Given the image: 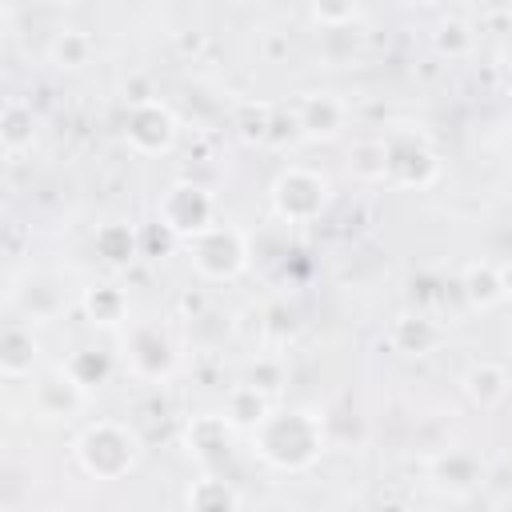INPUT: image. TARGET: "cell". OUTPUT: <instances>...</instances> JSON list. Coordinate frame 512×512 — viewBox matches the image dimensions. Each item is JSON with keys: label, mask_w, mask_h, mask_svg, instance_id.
<instances>
[{"label": "cell", "mask_w": 512, "mask_h": 512, "mask_svg": "<svg viewBox=\"0 0 512 512\" xmlns=\"http://www.w3.org/2000/svg\"><path fill=\"white\" fill-rule=\"evenodd\" d=\"M248 436H252V452L272 472H304L328 448L324 416L312 408H272Z\"/></svg>", "instance_id": "1"}, {"label": "cell", "mask_w": 512, "mask_h": 512, "mask_svg": "<svg viewBox=\"0 0 512 512\" xmlns=\"http://www.w3.org/2000/svg\"><path fill=\"white\" fill-rule=\"evenodd\" d=\"M72 456L88 480H124L144 456V440L124 420H92L76 432Z\"/></svg>", "instance_id": "2"}, {"label": "cell", "mask_w": 512, "mask_h": 512, "mask_svg": "<svg viewBox=\"0 0 512 512\" xmlns=\"http://www.w3.org/2000/svg\"><path fill=\"white\" fill-rule=\"evenodd\" d=\"M268 204L276 212V220L284 224H312L328 212L332 204V184L320 168L308 164H288L276 172L272 188H268Z\"/></svg>", "instance_id": "3"}, {"label": "cell", "mask_w": 512, "mask_h": 512, "mask_svg": "<svg viewBox=\"0 0 512 512\" xmlns=\"http://www.w3.org/2000/svg\"><path fill=\"white\" fill-rule=\"evenodd\" d=\"M184 252H188L192 272H196L200 280L224 284V280H236V276L248 268L252 244H248V232H244V228L216 220V224L204 228L200 236L184 240Z\"/></svg>", "instance_id": "4"}, {"label": "cell", "mask_w": 512, "mask_h": 512, "mask_svg": "<svg viewBox=\"0 0 512 512\" xmlns=\"http://www.w3.org/2000/svg\"><path fill=\"white\" fill-rule=\"evenodd\" d=\"M124 368L144 384H168L180 368V348L160 320L124 324Z\"/></svg>", "instance_id": "5"}, {"label": "cell", "mask_w": 512, "mask_h": 512, "mask_svg": "<svg viewBox=\"0 0 512 512\" xmlns=\"http://www.w3.org/2000/svg\"><path fill=\"white\" fill-rule=\"evenodd\" d=\"M156 224L172 236V240H192L204 228L216 224V196L204 184L192 180H172L160 196H156Z\"/></svg>", "instance_id": "6"}, {"label": "cell", "mask_w": 512, "mask_h": 512, "mask_svg": "<svg viewBox=\"0 0 512 512\" xmlns=\"http://www.w3.org/2000/svg\"><path fill=\"white\" fill-rule=\"evenodd\" d=\"M384 156H388L384 184H392V188H428L440 176V156L420 128L384 132Z\"/></svg>", "instance_id": "7"}, {"label": "cell", "mask_w": 512, "mask_h": 512, "mask_svg": "<svg viewBox=\"0 0 512 512\" xmlns=\"http://www.w3.org/2000/svg\"><path fill=\"white\" fill-rule=\"evenodd\" d=\"M176 136H180V124L172 116V108L156 96H140L128 104L124 112V144L136 152V156H164L176 148Z\"/></svg>", "instance_id": "8"}, {"label": "cell", "mask_w": 512, "mask_h": 512, "mask_svg": "<svg viewBox=\"0 0 512 512\" xmlns=\"http://www.w3.org/2000/svg\"><path fill=\"white\" fill-rule=\"evenodd\" d=\"M88 396H92V392L80 388V384L68 376L64 364H52V368H44V372L32 376L28 412H32L36 420H44V424H64V420H72V416L84 412Z\"/></svg>", "instance_id": "9"}, {"label": "cell", "mask_w": 512, "mask_h": 512, "mask_svg": "<svg viewBox=\"0 0 512 512\" xmlns=\"http://www.w3.org/2000/svg\"><path fill=\"white\" fill-rule=\"evenodd\" d=\"M424 476L432 488L440 492H452V496H468L472 488L484 484L488 476V464L476 448H440L424 460Z\"/></svg>", "instance_id": "10"}, {"label": "cell", "mask_w": 512, "mask_h": 512, "mask_svg": "<svg viewBox=\"0 0 512 512\" xmlns=\"http://www.w3.org/2000/svg\"><path fill=\"white\" fill-rule=\"evenodd\" d=\"M232 432L236 428L224 412H200L184 424V448L204 472H216L232 456Z\"/></svg>", "instance_id": "11"}, {"label": "cell", "mask_w": 512, "mask_h": 512, "mask_svg": "<svg viewBox=\"0 0 512 512\" xmlns=\"http://www.w3.org/2000/svg\"><path fill=\"white\" fill-rule=\"evenodd\" d=\"M304 140H336L348 128V104L336 92H304L292 100Z\"/></svg>", "instance_id": "12"}, {"label": "cell", "mask_w": 512, "mask_h": 512, "mask_svg": "<svg viewBox=\"0 0 512 512\" xmlns=\"http://www.w3.org/2000/svg\"><path fill=\"white\" fill-rule=\"evenodd\" d=\"M12 304L28 324H52L68 312V292L52 272H28L24 288H12Z\"/></svg>", "instance_id": "13"}, {"label": "cell", "mask_w": 512, "mask_h": 512, "mask_svg": "<svg viewBox=\"0 0 512 512\" xmlns=\"http://www.w3.org/2000/svg\"><path fill=\"white\" fill-rule=\"evenodd\" d=\"M460 392L468 396L472 408L496 412V408H504V400H508V392H512V372H508L504 364H496V360H476V364L464 368Z\"/></svg>", "instance_id": "14"}, {"label": "cell", "mask_w": 512, "mask_h": 512, "mask_svg": "<svg viewBox=\"0 0 512 512\" xmlns=\"http://www.w3.org/2000/svg\"><path fill=\"white\" fill-rule=\"evenodd\" d=\"M444 328L424 312H396L388 324V344L400 356H432L444 344Z\"/></svg>", "instance_id": "15"}, {"label": "cell", "mask_w": 512, "mask_h": 512, "mask_svg": "<svg viewBox=\"0 0 512 512\" xmlns=\"http://www.w3.org/2000/svg\"><path fill=\"white\" fill-rule=\"evenodd\" d=\"M40 368V340L28 320H12L0 336V372L4 380H28Z\"/></svg>", "instance_id": "16"}, {"label": "cell", "mask_w": 512, "mask_h": 512, "mask_svg": "<svg viewBox=\"0 0 512 512\" xmlns=\"http://www.w3.org/2000/svg\"><path fill=\"white\" fill-rule=\"evenodd\" d=\"M140 248H144V240H140L136 224H128V220H104L92 232V256L104 268H128V264H136L140 260Z\"/></svg>", "instance_id": "17"}, {"label": "cell", "mask_w": 512, "mask_h": 512, "mask_svg": "<svg viewBox=\"0 0 512 512\" xmlns=\"http://www.w3.org/2000/svg\"><path fill=\"white\" fill-rule=\"evenodd\" d=\"M80 312L96 328H124L132 304H128V292L116 280H96V284L80 288Z\"/></svg>", "instance_id": "18"}, {"label": "cell", "mask_w": 512, "mask_h": 512, "mask_svg": "<svg viewBox=\"0 0 512 512\" xmlns=\"http://www.w3.org/2000/svg\"><path fill=\"white\" fill-rule=\"evenodd\" d=\"M36 140H40V120H36L32 104L8 100L4 112H0V148H4V156L20 160V156H28L36 148Z\"/></svg>", "instance_id": "19"}, {"label": "cell", "mask_w": 512, "mask_h": 512, "mask_svg": "<svg viewBox=\"0 0 512 512\" xmlns=\"http://www.w3.org/2000/svg\"><path fill=\"white\" fill-rule=\"evenodd\" d=\"M460 292H464V300H468L476 312H488V308L504 304L508 296H504L500 264H492V260H472V264H464V272H460Z\"/></svg>", "instance_id": "20"}, {"label": "cell", "mask_w": 512, "mask_h": 512, "mask_svg": "<svg viewBox=\"0 0 512 512\" xmlns=\"http://www.w3.org/2000/svg\"><path fill=\"white\" fill-rule=\"evenodd\" d=\"M268 412H272L268 388H264V384H256V380L232 384V388H228V396H224V416L232 420V428H236V432H252Z\"/></svg>", "instance_id": "21"}, {"label": "cell", "mask_w": 512, "mask_h": 512, "mask_svg": "<svg viewBox=\"0 0 512 512\" xmlns=\"http://www.w3.org/2000/svg\"><path fill=\"white\" fill-rule=\"evenodd\" d=\"M44 56L56 72H84L96 56V40L84 28H60V32H52Z\"/></svg>", "instance_id": "22"}, {"label": "cell", "mask_w": 512, "mask_h": 512, "mask_svg": "<svg viewBox=\"0 0 512 512\" xmlns=\"http://www.w3.org/2000/svg\"><path fill=\"white\" fill-rule=\"evenodd\" d=\"M184 504H188V508H200V512H228V508H240V504H244V492H240L232 480H224V476H216V472H204L200 480L188 484Z\"/></svg>", "instance_id": "23"}, {"label": "cell", "mask_w": 512, "mask_h": 512, "mask_svg": "<svg viewBox=\"0 0 512 512\" xmlns=\"http://www.w3.org/2000/svg\"><path fill=\"white\" fill-rule=\"evenodd\" d=\"M60 364H64L68 376H72L80 388H88V392L104 388V384L112 380V372H116V360H112V352H104V348H76V352H68Z\"/></svg>", "instance_id": "24"}, {"label": "cell", "mask_w": 512, "mask_h": 512, "mask_svg": "<svg viewBox=\"0 0 512 512\" xmlns=\"http://www.w3.org/2000/svg\"><path fill=\"white\" fill-rule=\"evenodd\" d=\"M348 172L364 184H384L388 176V156H384V136H364L348 148Z\"/></svg>", "instance_id": "25"}, {"label": "cell", "mask_w": 512, "mask_h": 512, "mask_svg": "<svg viewBox=\"0 0 512 512\" xmlns=\"http://www.w3.org/2000/svg\"><path fill=\"white\" fill-rule=\"evenodd\" d=\"M432 44H436V52H440V56H448V60H464V56L472 52L476 36H472V24H468V20L448 16V20H440V28H436Z\"/></svg>", "instance_id": "26"}, {"label": "cell", "mask_w": 512, "mask_h": 512, "mask_svg": "<svg viewBox=\"0 0 512 512\" xmlns=\"http://www.w3.org/2000/svg\"><path fill=\"white\" fill-rule=\"evenodd\" d=\"M356 12H360L356 0H312V20L320 28H348L356 24Z\"/></svg>", "instance_id": "27"}, {"label": "cell", "mask_w": 512, "mask_h": 512, "mask_svg": "<svg viewBox=\"0 0 512 512\" xmlns=\"http://www.w3.org/2000/svg\"><path fill=\"white\" fill-rule=\"evenodd\" d=\"M500 280H504V296L512 300V260H504V264H500Z\"/></svg>", "instance_id": "28"}, {"label": "cell", "mask_w": 512, "mask_h": 512, "mask_svg": "<svg viewBox=\"0 0 512 512\" xmlns=\"http://www.w3.org/2000/svg\"><path fill=\"white\" fill-rule=\"evenodd\" d=\"M404 4H416V8H428V4H436V0H404Z\"/></svg>", "instance_id": "29"}, {"label": "cell", "mask_w": 512, "mask_h": 512, "mask_svg": "<svg viewBox=\"0 0 512 512\" xmlns=\"http://www.w3.org/2000/svg\"><path fill=\"white\" fill-rule=\"evenodd\" d=\"M504 76H508V88H512V60L504 64Z\"/></svg>", "instance_id": "30"}, {"label": "cell", "mask_w": 512, "mask_h": 512, "mask_svg": "<svg viewBox=\"0 0 512 512\" xmlns=\"http://www.w3.org/2000/svg\"><path fill=\"white\" fill-rule=\"evenodd\" d=\"M488 4H504V0H488Z\"/></svg>", "instance_id": "31"}]
</instances>
